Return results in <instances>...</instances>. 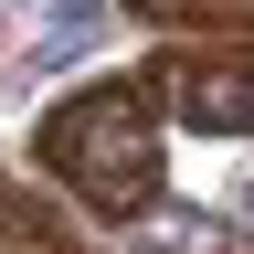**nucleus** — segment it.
<instances>
[{
	"label": "nucleus",
	"mask_w": 254,
	"mask_h": 254,
	"mask_svg": "<svg viewBox=\"0 0 254 254\" xmlns=\"http://www.w3.org/2000/svg\"><path fill=\"white\" fill-rule=\"evenodd\" d=\"M148 95L180 127H201V138H254V32H222L201 53H159Z\"/></svg>",
	"instance_id": "obj_2"
},
{
	"label": "nucleus",
	"mask_w": 254,
	"mask_h": 254,
	"mask_svg": "<svg viewBox=\"0 0 254 254\" xmlns=\"http://www.w3.org/2000/svg\"><path fill=\"white\" fill-rule=\"evenodd\" d=\"M159 32H254V0H127Z\"/></svg>",
	"instance_id": "obj_4"
},
{
	"label": "nucleus",
	"mask_w": 254,
	"mask_h": 254,
	"mask_svg": "<svg viewBox=\"0 0 254 254\" xmlns=\"http://www.w3.org/2000/svg\"><path fill=\"white\" fill-rule=\"evenodd\" d=\"M0 254H95L53 201H32L21 180H0Z\"/></svg>",
	"instance_id": "obj_3"
},
{
	"label": "nucleus",
	"mask_w": 254,
	"mask_h": 254,
	"mask_svg": "<svg viewBox=\"0 0 254 254\" xmlns=\"http://www.w3.org/2000/svg\"><path fill=\"white\" fill-rule=\"evenodd\" d=\"M32 159H43V170L74 190L85 212H106V222L159 212L170 148H159V95H148V74H106V85H85V95H64V106H43Z\"/></svg>",
	"instance_id": "obj_1"
}]
</instances>
